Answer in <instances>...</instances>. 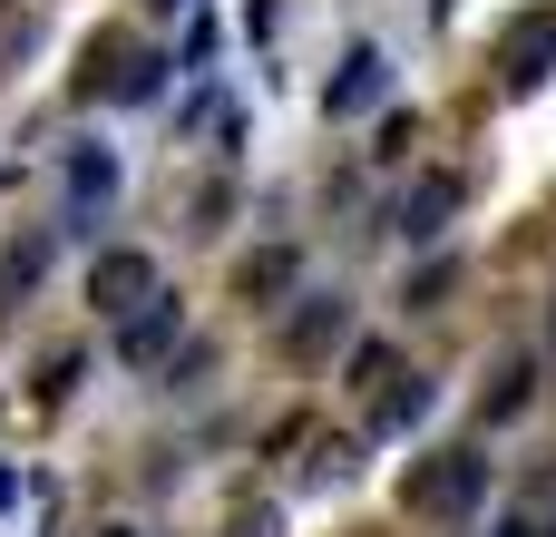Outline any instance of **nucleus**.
Masks as SVG:
<instances>
[{
    "mask_svg": "<svg viewBox=\"0 0 556 537\" xmlns=\"http://www.w3.org/2000/svg\"><path fill=\"white\" fill-rule=\"evenodd\" d=\"M479 489H489V460H479V450H440L430 470H410L401 509H420V519H450V509H469Z\"/></svg>",
    "mask_w": 556,
    "mask_h": 537,
    "instance_id": "1",
    "label": "nucleus"
},
{
    "mask_svg": "<svg viewBox=\"0 0 556 537\" xmlns=\"http://www.w3.org/2000/svg\"><path fill=\"white\" fill-rule=\"evenodd\" d=\"M88 303H98V313H137V303H156V264H147L137 245H108V254L88 264Z\"/></svg>",
    "mask_w": 556,
    "mask_h": 537,
    "instance_id": "2",
    "label": "nucleus"
},
{
    "mask_svg": "<svg viewBox=\"0 0 556 537\" xmlns=\"http://www.w3.org/2000/svg\"><path fill=\"white\" fill-rule=\"evenodd\" d=\"M498 68H508V88H538L556 68V10H528L508 39H498Z\"/></svg>",
    "mask_w": 556,
    "mask_h": 537,
    "instance_id": "3",
    "label": "nucleus"
},
{
    "mask_svg": "<svg viewBox=\"0 0 556 537\" xmlns=\"http://www.w3.org/2000/svg\"><path fill=\"white\" fill-rule=\"evenodd\" d=\"M459 196H469L459 176H420V186L401 196V215H391V235H401V245H430V235H440V225L459 215Z\"/></svg>",
    "mask_w": 556,
    "mask_h": 537,
    "instance_id": "4",
    "label": "nucleus"
},
{
    "mask_svg": "<svg viewBox=\"0 0 556 537\" xmlns=\"http://www.w3.org/2000/svg\"><path fill=\"white\" fill-rule=\"evenodd\" d=\"M342 333H352V303H342V294H303V303H293V323H283V352L323 362Z\"/></svg>",
    "mask_w": 556,
    "mask_h": 537,
    "instance_id": "5",
    "label": "nucleus"
},
{
    "mask_svg": "<svg viewBox=\"0 0 556 537\" xmlns=\"http://www.w3.org/2000/svg\"><path fill=\"white\" fill-rule=\"evenodd\" d=\"M176 333H186V323H176V303L156 294V303H137V313H127V333H117V362H137V372H147V362H166V352H176Z\"/></svg>",
    "mask_w": 556,
    "mask_h": 537,
    "instance_id": "6",
    "label": "nucleus"
},
{
    "mask_svg": "<svg viewBox=\"0 0 556 537\" xmlns=\"http://www.w3.org/2000/svg\"><path fill=\"white\" fill-rule=\"evenodd\" d=\"M381 88H391V59H381V49H352V59H342V78H332V98H323V108H332V117H352V108H371V98H381Z\"/></svg>",
    "mask_w": 556,
    "mask_h": 537,
    "instance_id": "7",
    "label": "nucleus"
},
{
    "mask_svg": "<svg viewBox=\"0 0 556 537\" xmlns=\"http://www.w3.org/2000/svg\"><path fill=\"white\" fill-rule=\"evenodd\" d=\"M108 196H117V157H108V147H78V157H68V215L88 225Z\"/></svg>",
    "mask_w": 556,
    "mask_h": 537,
    "instance_id": "8",
    "label": "nucleus"
},
{
    "mask_svg": "<svg viewBox=\"0 0 556 537\" xmlns=\"http://www.w3.org/2000/svg\"><path fill=\"white\" fill-rule=\"evenodd\" d=\"M235 294H244V303H274V294H293V254H283V245L244 254V264H235Z\"/></svg>",
    "mask_w": 556,
    "mask_h": 537,
    "instance_id": "9",
    "label": "nucleus"
},
{
    "mask_svg": "<svg viewBox=\"0 0 556 537\" xmlns=\"http://www.w3.org/2000/svg\"><path fill=\"white\" fill-rule=\"evenodd\" d=\"M528 411V362H508L498 382H489V421H518Z\"/></svg>",
    "mask_w": 556,
    "mask_h": 537,
    "instance_id": "10",
    "label": "nucleus"
},
{
    "mask_svg": "<svg viewBox=\"0 0 556 537\" xmlns=\"http://www.w3.org/2000/svg\"><path fill=\"white\" fill-rule=\"evenodd\" d=\"M420 411H430V382H401V391H391V401H381V430H410V421H420Z\"/></svg>",
    "mask_w": 556,
    "mask_h": 537,
    "instance_id": "11",
    "label": "nucleus"
},
{
    "mask_svg": "<svg viewBox=\"0 0 556 537\" xmlns=\"http://www.w3.org/2000/svg\"><path fill=\"white\" fill-rule=\"evenodd\" d=\"M156 68H166V59H127V68H117V98H147V88H156Z\"/></svg>",
    "mask_w": 556,
    "mask_h": 537,
    "instance_id": "12",
    "label": "nucleus"
},
{
    "mask_svg": "<svg viewBox=\"0 0 556 537\" xmlns=\"http://www.w3.org/2000/svg\"><path fill=\"white\" fill-rule=\"evenodd\" d=\"M0 509H20V479H10V470H0Z\"/></svg>",
    "mask_w": 556,
    "mask_h": 537,
    "instance_id": "13",
    "label": "nucleus"
},
{
    "mask_svg": "<svg viewBox=\"0 0 556 537\" xmlns=\"http://www.w3.org/2000/svg\"><path fill=\"white\" fill-rule=\"evenodd\" d=\"M498 537H538V528H528V519H508V528H498Z\"/></svg>",
    "mask_w": 556,
    "mask_h": 537,
    "instance_id": "14",
    "label": "nucleus"
},
{
    "mask_svg": "<svg viewBox=\"0 0 556 537\" xmlns=\"http://www.w3.org/2000/svg\"><path fill=\"white\" fill-rule=\"evenodd\" d=\"M108 537H137V528H108Z\"/></svg>",
    "mask_w": 556,
    "mask_h": 537,
    "instance_id": "15",
    "label": "nucleus"
}]
</instances>
